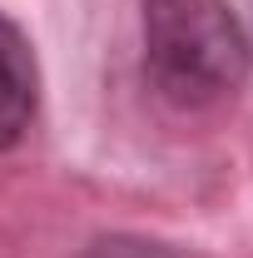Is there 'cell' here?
I'll return each instance as SVG.
<instances>
[{
  "instance_id": "obj_2",
  "label": "cell",
  "mask_w": 253,
  "mask_h": 258,
  "mask_svg": "<svg viewBox=\"0 0 253 258\" xmlns=\"http://www.w3.org/2000/svg\"><path fill=\"white\" fill-rule=\"evenodd\" d=\"M40 104V70H35V50L20 35L15 20L0 15V149H15L25 139Z\"/></svg>"
},
{
  "instance_id": "obj_1",
  "label": "cell",
  "mask_w": 253,
  "mask_h": 258,
  "mask_svg": "<svg viewBox=\"0 0 253 258\" xmlns=\"http://www.w3.org/2000/svg\"><path fill=\"white\" fill-rule=\"evenodd\" d=\"M144 70L179 109L228 99L253 64V45L228 0H139Z\"/></svg>"
},
{
  "instance_id": "obj_3",
  "label": "cell",
  "mask_w": 253,
  "mask_h": 258,
  "mask_svg": "<svg viewBox=\"0 0 253 258\" xmlns=\"http://www.w3.org/2000/svg\"><path fill=\"white\" fill-rule=\"evenodd\" d=\"M80 258H179V253L154 243V238H139V233H104Z\"/></svg>"
}]
</instances>
